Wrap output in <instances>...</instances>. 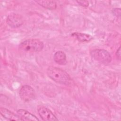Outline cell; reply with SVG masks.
<instances>
[{
  "label": "cell",
  "instance_id": "3957f363",
  "mask_svg": "<svg viewBox=\"0 0 121 121\" xmlns=\"http://www.w3.org/2000/svg\"><path fill=\"white\" fill-rule=\"evenodd\" d=\"M90 55L95 60L104 64H109L112 60L111 54L104 49H97L92 50L90 52Z\"/></svg>",
  "mask_w": 121,
  "mask_h": 121
},
{
  "label": "cell",
  "instance_id": "30bf717a",
  "mask_svg": "<svg viewBox=\"0 0 121 121\" xmlns=\"http://www.w3.org/2000/svg\"><path fill=\"white\" fill-rule=\"evenodd\" d=\"M71 35L80 42H89L93 39V37L91 35L85 33L76 32L72 33Z\"/></svg>",
  "mask_w": 121,
  "mask_h": 121
},
{
  "label": "cell",
  "instance_id": "ba28073f",
  "mask_svg": "<svg viewBox=\"0 0 121 121\" xmlns=\"http://www.w3.org/2000/svg\"><path fill=\"white\" fill-rule=\"evenodd\" d=\"M0 114L7 120L11 121H21L17 114H16L14 112L9 110L3 107L0 108Z\"/></svg>",
  "mask_w": 121,
  "mask_h": 121
},
{
  "label": "cell",
  "instance_id": "8992f818",
  "mask_svg": "<svg viewBox=\"0 0 121 121\" xmlns=\"http://www.w3.org/2000/svg\"><path fill=\"white\" fill-rule=\"evenodd\" d=\"M38 112L41 118L45 121H58L56 116L48 108L44 106H40L38 109Z\"/></svg>",
  "mask_w": 121,
  "mask_h": 121
},
{
  "label": "cell",
  "instance_id": "5bb4252c",
  "mask_svg": "<svg viewBox=\"0 0 121 121\" xmlns=\"http://www.w3.org/2000/svg\"><path fill=\"white\" fill-rule=\"evenodd\" d=\"M116 56L117 57V58L120 60L121 59V47H120L117 51H116Z\"/></svg>",
  "mask_w": 121,
  "mask_h": 121
},
{
  "label": "cell",
  "instance_id": "9c48e42d",
  "mask_svg": "<svg viewBox=\"0 0 121 121\" xmlns=\"http://www.w3.org/2000/svg\"><path fill=\"white\" fill-rule=\"evenodd\" d=\"M54 61L60 65H65L67 63L66 55L65 53L61 51H58L54 53L53 55Z\"/></svg>",
  "mask_w": 121,
  "mask_h": 121
},
{
  "label": "cell",
  "instance_id": "5b68a950",
  "mask_svg": "<svg viewBox=\"0 0 121 121\" xmlns=\"http://www.w3.org/2000/svg\"><path fill=\"white\" fill-rule=\"evenodd\" d=\"M7 23L10 27L17 28L23 25V20L21 15L16 13H11L7 17Z\"/></svg>",
  "mask_w": 121,
  "mask_h": 121
},
{
  "label": "cell",
  "instance_id": "7c38bea8",
  "mask_svg": "<svg viewBox=\"0 0 121 121\" xmlns=\"http://www.w3.org/2000/svg\"><path fill=\"white\" fill-rule=\"evenodd\" d=\"M112 13L113 14L117 17H120L121 16V9H118V8H116V9H114L112 10Z\"/></svg>",
  "mask_w": 121,
  "mask_h": 121
},
{
  "label": "cell",
  "instance_id": "6da1fadb",
  "mask_svg": "<svg viewBox=\"0 0 121 121\" xmlns=\"http://www.w3.org/2000/svg\"><path fill=\"white\" fill-rule=\"evenodd\" d=\"M46 73L48 76L56 83L68 85L70 83V77L69 75L64 70L57 67H49Z\"/></svg>",
  "mask_w": 121,
  "mask_h": 121
},
{
  "label": "cell",
  "instance_id": "52a82bcc",
  "mask_svg": "<svg viewBox=\"0 0 121 121\" xmlns=\"http://www.w3.org/2000/svg\"><path fill=\"white\" fill-rule=\"evenodd\" d=\"M17 114L21 121H39V119L35 115L24 109H19L17 112Z\"/></svg>",
  "mask_w": 121,
  "mask_h": 121
},
{
  "label": "cell",
  "instance_id": "4fadbf2b",
  "mask_svg": "<svg viewBox=\"0 0 121 121\" xmlns=\"http://www.w3.org/2000/svg\"><path fill=\"white\" fill-rule=\"evenodd\" d=\"M77 2L78 4L84 7H87L89 5V3L87 1H77Z\"/></svg>",
  "mask_w": 121,
  "mask_h": 121
},
{
  "label": "cell",
  "instance_id": "277c9868",
  "mask_svg": "<svg viewBox=\"0 0 121 121\" xmlns=\"http://www.w3.org/2000/svg\"><path fill=\"white\" fill-rule=\"evenodd\" d=\"M19 96L25 102L28 103L35 98V93L34 89L28 85L23 86L19 90Z\"/></svg>",
  "mask_w": 121,
  "mask_h": 121
},
{
  "label": "cell",
  "instance_id": "7a4b0ae2",
  "mask_svg": "<svg viewBox=\"0 0 121 121\" xmlns=\"http://www.w3.org/2000/svg\"><path fill=\"white\" fill-rule=\"evenodd\" d=\"M44 47L43 43L36 39H29L22 42L19 45L20 50L27 52H36L41 51Z\"/></svg>",
  "mask_w": 121,
  "mask_h": 121
},
{
  "label": "cell",
  "instance_id": "8fae6325",
  "mask_svg": "<svg viewBox=\"0 0 121 121\" xmlns=\"http://www.w3.org/2000/svg\"><path fill=\"white\" fill-rule=\"evenodd\" d=\"M35 2H36L42 7L49 9H56L57 7L56 3L54 1L35 0Z\"/></svg>",
  "mask_w": 121,
  "mask_h": 121
}]
</instances>
